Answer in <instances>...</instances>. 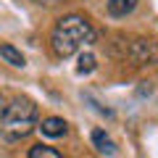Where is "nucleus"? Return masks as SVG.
<instances>
[{"mask_svg":"<svg viewBox=\"0 0 158 158\" xmlns=\"http://www.w3.org/2000/svg\"><path fill=\"white\" fill-rule=\"evenodd\" d=\"M27 158H63V156L56 150V148H50V145H34Z\"/></svg>","mask_w":158,"mask_h":158,"instance_id":"nucleus-8","label":"nucleus"},{"mask_svg":"<svg viewBox=\"0 0 158 158\" xmlns=\"http://www.w3.org/2000/svg\"><path fill=\"white\" fill-rule=\"evenodd\" d=\"M6 106L8 103H6V98H3V92H0V116H3V111H6Z\"/></svg>","mask_w":158,"mask_h":158,"instance_id":"nucleus-11","label":"nucleus"},{"mask_svg":"<svg viewBox=\"0 0 158 158\" xmlns=\"http://www.w3.org/2000/svg\"><path fill=\"white\" fill-rule=\"evenodd\" d=\"M0 58H6V61L11 63V66H16V69H24V66H27L21 50H16L13 45H0Z\"/></svg>","mask_w":158,"mask_h":158,"instance_id":"nucleus-7","label":"nucleus"},{"mask_svg":"<svg viewBox=\"0 0 158 158\" xmlns=\"http://www.w3.org/2000/svg\"><path fill=\"white\" fill-rule=\"evenodd\" d=\"M95 56L92 53H82L79 56V66H77V74H90V71H95Z\"/></svg>","mask_w":158,"mask_h":158,"instance_id":"nucleus-9","label":"nucleus"},{"mask_svg":"<svg viewBox=\"0 0 158 158\" xmlns=\"http://www.w3.org/2000/svg\"><path fill=\"white\" fill-rule=\"evenodd\" d=\"M92 145H95L100 153H106V156H116V142H113L103 129H95V132H92Z\"/></svg>","mask_w":158,"mask_h":158,"instance_id":"nucleus-6","label":"nucleus"},{"mask_svg":"<svg viewBox=\"0 0 158 158\" xmlns=\"http://www.w3.org/2000/svg\"><path fill=\"white\" fill-rule=\"evenodd\" d=\"M37 124V106L29 98H16L13 103H8L3 116H0V129L8 140H21Z\"/></svg>","mask_w":158,"mask_h":158,"instance_id":"nucleus-2","label":"nucleus"},{"mask_svg":"<svg viewBox=\"0 0 158 158\" xmlns=\"http://www.w3.org/2000/svg\"><path fill=\"white\" fill-rule=\"evenodd\" d=\"M40 129H42V135H45V137H63L69 132V124L63 121L61 116H48V118H42Z\"/></svg>","mask_w":158,"mask_h":158,"instance_id":"nucleus-4","label":"nucleus"},{"mask_svg":"<svg viewBox=\"0 0 158 158\" xmlns=\"http://www.w3.org/2000/svg\"><path fill=\"white\" fill-rule=\"evenodd\" d=\"M124 56L129 58L135 66H148V63H156L158 61V45L150 42V40H135V42L127 45Z\"/></svg>","mask_w":158,"mask_h":158,"instance_id":"nucleus-3","label":"nucleus"},{"mask_svg":"<svg viewBox=\"0 0 158 158\" xmlns=\"http://www.w3.org/2000/svg\"><path fill=\"white\" fill-rule=\"evenodd\" d=\"M92 42H95V29L79 13L58 19V24L50 32V48L58 58H71L74 53H79L85 45H92Z\"/></svg>","mask_w":158,"mask_h":158,"instance_id":"nucleus-1","label":"nucleus"},{"mask_svg":"<svg viewBox=\"0 0 158 158\" xmlns=\"http://www.w3.org/2000/svg\"><path fill=\"white\" fill-rule=\"evenodd\" d=\"M137 3H140V0H106L111 16H129L137 8Z\"/></svg>","mask_w":158,"mask_h":158,"instance_id":"nucleus-5","label":"nucleus"},{"mask_svg":"<svg viewBox=\"0 0 158 158\" xmlns=\"http://www.w3.org/2000/svg\"><path fill=\"white\" fill-rule=\"evenodd\" d=\"M34 3H37V6H45V8H50V6H58L61 0H34Z\"/></svg>","mask_w":158,"mask_h":158,"instance_id":"nucleus-10","label":"nucleus"}]
</instances>
